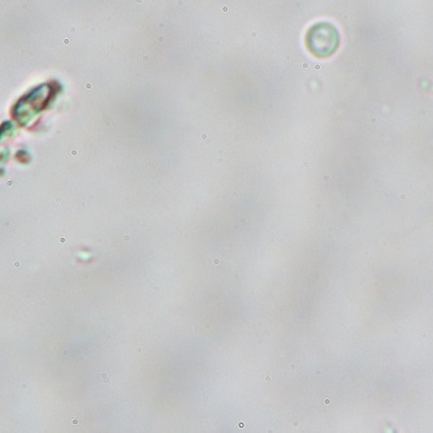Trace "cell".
I'll list each match as a JSON object with an SVG mask.
<instances>
[{"label":"cell","mask_w":433,"mask_h":433,"mask_svg":"<svg viewBox=\"0 0 433 433\" xmlns=\"http://www.w3.org/2000/svg\"><path fill=\"white\" fill-rule=\"evenodd\" d=\"M309 46L318 56L332 55L338 46L336 29L331 25H316L309 36Z\"/></svg>","instance_id":"1"}]
</instances>
